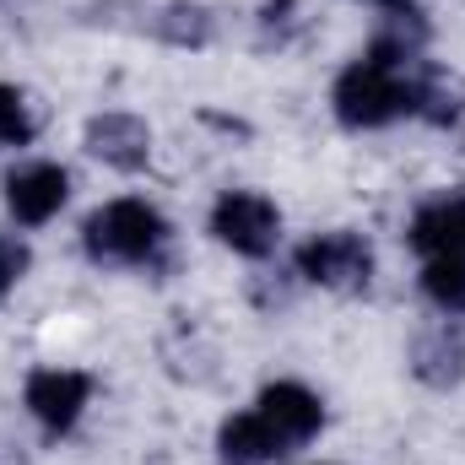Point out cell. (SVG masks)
<instances>
[{"label": "cell", "instance_id": "obj_1", "mask_svg": "<svg viewBox=\"0 0 465 465\" xmlns=\"http://www.w3.org/2000/svg\"><path fill=\"white\" fill-rule=\"evenodd\" d=\"M168 243V223L146 201H109L82 223V249L98 265H146Z\"/></svg>", "mask_w": 465, "mask_h": 465}, {"label": "cell", "instance_id": "obj_2", "mask_svg": "<svg viewBox=\"0 0 465 465\" xmlns=\"http://www.w3.org/2000/svg\"><path fill=\"white\" fill-rule=\"evenodd\" d=\"M212 232H217V243H228L232 254L265 260L276 249V238H282V212L260 190H228L212 206Z\"/></svg>", "mask_w": 465, "mask_h": 465}, {"label": "cell", "instance_id": "obj_3", "mask_svg": "<svg viewBox=\"0 0 465 465\" xmlns=\"http://www.w3.org/2000/svg\"><path fill=\"white\" fill-rule=\"evenodd\" d=\"M298 276L331 292H362L373 276V249L357 232H320L298 249Z\"/></svg>", "mask_w": 465, "mask_h": 465}, {"label": "cell", "instance_id": "obj_4", "mask_svg": "<svg viewBox=\"0 0 465 465\" xmlns=\"http://www.w3.org/2000/svg\"><path fill=\"white\" fill-rule=\"evenodd\" d=\"M22 401H27L33 422H38L49 439H60V433H71V428L82 422V411H87V401H93V379L76 373V368H38V373L27 379V390H22Z\"/></svg>", "mask_w": 465, "mask_h": 465}, {"label": "cell", "instance_id": "obj_5", "mask_svg": "<svg viewBox=\"0 0 465 465\" xmlns=\"http://www.w3.org/2000/svg\"><path fill=\"white\" fill-rule=\"evenodd\" d=\"M254 417L271 428V439L282 444V455L298 450V444H309V439L325 428V406H320V395H314L309 384H298V379H276V384H265L260 401H254Z\"/></svg>", "mask_w": 465, "mask_h": 465}, {"label": "cell", "instance_id": "obj_6", "mask_svg": "<svg viewBox=\"0 0 465 465\" xmlns=\"http://www.w3.org/2000/svg\"><path fill=\"white\" fill-rule=\"evenodd\" d=\"M71 201V173L60 163H16L5 173V212L22 228H44Z\"/></svg>", "mask_w": 465, "mask_h": 465}, {"label": "cell", "instance_id": "obj_7", "mask_svg": "<svg viewBox=\"0 0 465 465\" xmlns=\"http://www.w3.org/2000/svg\"><path fill=\"white\" fill-rule=\"evenodd\" d=\"M87 152L98 163L119 168V173H135L152 157V130H146V119H135V114H98V119H87Z\"/></svg>", "mask_w": 465, "mask_h": 465}, {"label": "cell", "instance_id": "obj_8", "mask_svg": "<svg viewBox=\"0 0 465 465\" xmlns=\"http://www.w3.org/2000/svg\"><path fill=\"white\" fill-rule=\"evenodd\" d=\"M411 368H417V379L433 384V390H450L465 373V325L455 314H450L444 325H433V331L411 347Z\"/></svg>", "mask_w": 465, "mask_h": 465}, {"label": "cell", "instance_id": "obj_9", "mask_svg": "<svg viewBox=\"0 0 465 465\" xmlns=\"http://www.w3.org/2000/svg\"><path fill=\"white\" fill-rule=\"evenodd\" d=\"M411 249H422L428 260L439 254H465V195H444V201H428L417 217H411Z\"/></svg>", "mask_w": 465, "mask_h": 465}, {"label": "cell", "instance_id": "obj_10", "mask_svg": "<svg viewBox=\"0 0 465 465\" xmlns=\"http://www.w3.org/2000/svg\"><path fill=\"white\" fill-rule=\"evenodd\" d=\"M217 455L223 465H271L282 460V444L271 439V428L254 417V406L249 411H238L223 422V433H217Z\"/></svg>", "mask_w": 465, "mask_h": 465}, {"label": "cell", "instance_id": "obj_11", "mask_svg": "<svg viewBox=\"0 0 465 465\" xmlns=\"http://www.w3.org/2000/svg\"><path fill=\"white\" fill-rule=\"evenodd\" d=\"M460 109H465L460 82L450 71H439V65H417V76H411V114L433 119V124H455Z\"/></svg>", "mask_w": 465, "mask_h": 465}, {"label": "cell", "instance_id": "obj_12", "mask_svg": "<svg viewBox=\"0 0 465 465\" xmlns=\"http://www.w3.org/2000/svg\"><path fill=\"white\" fill-rule=\"evenodd\" d=\"M422 292L439 314H465V254H439L422 271Z\"/></svg>", "mask_w": 465, "mask_h": 465}, {"label": "cell", "instance_id": "obj_13", "mask_svg": "<svg viewBox=\"0 0 465 465\" xmlns=\"http://www.w3.org/2000/svg\"><path fill=\"white\" fill-rule=\"evenodd\" d=\"M152 33L168 38V44H206L212 38V16H206V5L173 0V5H163V16H152Z\"/></svg>", "mask_w": 465, "mask_h": 465}, {"label": "cell", "instance_id": "obj_14", "mask_svg": "<svg viewBox=\"0 0 465 465\" xmlns=\"http://www.w3.org/2000/svg\"><path fill=\"white\" fill-rule=\"evenodd\" d=\"M38 135V109L22 87L0 82V146H27Z\"/></svg>", "mask_w": 465, "mask_h": 465}, {"label": "cell", "instance_id": "obj_15", "mask_svg": "<svg viewBox=\"0 0 465 465\" xmlns=\"http://www.w3.org/2000/svg\"><path fill=\"white\" fill-rule=\"evenodd\" d=\"M27 276V243H16V238H0V298L16 287Z\"/></svg>", "mask_w": 465, "mask_h": 465}, {"label": "cell", "instance_id": "obj_16", "mask_svg": "<svg viewBox=\"0 0 465 465\" xmlns=\"http://www.w3.org/2000/svg\"><path fill=\"white\" fill-rule=\"evenodd\" d=\"M368 5H384V11H401L406 0H368Z\"/></svg>", "mask_w": 465, "mask_h": 465}]
</instances>
